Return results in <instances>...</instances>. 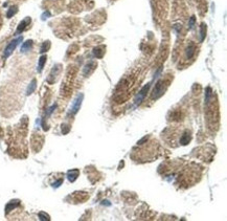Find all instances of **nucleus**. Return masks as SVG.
Returning a JSON list of instances; mask_svg holds the SVG:
<instances>
[{
	"label": "nucleus",
	"mask_w": 227,
	"mask_h": 221,
	"mask_svg": "<svg viewBox=\"0 0 227 221\" xmlns=\"http://www.w3.org/2000/svg\"><path fill=\"white\" fill-rule=\"evenodd\" d=\"M21 41H22V37H19V38H17V39H14L13 41H11V42L7 44V46L5 47V49H4V54H3L4 59H7V57H10V56L13 54V52L15 50L17 45H18Z\"/></svg>",
	"instance_id": "nucleus-2"
},
{
	"label": "nucleus",
	"mask_w": 227,
	"mask_h": 221,
	"mask_svg": "<svg viewBox=\"0 0 227 221\" xmlns=\"http://www.w3.org/2000/svg\"><path fill=\"white\" fill-rule=\"evenodd\" d=\"M195 54V47L194 46H189L186 50V58L187 59H191Z\"/></svg>",
	"instance_id": "nucleus-14"
},
{
	"label": "nucleus",
	"mask_w": 227,
	"mask_h": 221,
	"mask_svg": "<svg viewBox=\"0 0 227 221\" xmlns=\"http://www.w3.org/2000/svg\"><path fill=\"white\" fill-rule=\"evenodd\" d=\"M18 12V9H17V7H12L9 9V11H7V18H12V17L15 15V14Z\"/></svg>",
	"instance_id": "nucleus-12"
},
{
	"label": "nucleus",
	"mask_w": 227,
	"mask_h": 221,
	"mask_svg": "<svg viewBox=\"0 0 227 221\" xmlns=\"http://www.w3.org/2000/svg\"><path fill=\"white\" fill-rule=\"evenodd\" d=\"M79 170L75 169V170H69L68 172H67V178L70 182H73L75 179L78 178L79 176Z\"/></svg>",
	"instance_id": "nucleus-6"
},
{
	"label": "nucleus",
	"mask_w": 227,
	"mask_h": 221,
	"mask_svg": "<svg viewBox=\"0 0 227 221\" xmlns=\"http://www.w3.org/2000/svg\"><path fill=\"white\" fill-rule=\"evenodd\" d=\"M200 33H201V41H203V40H204V38H205V35H206V26H205V24H202L201 25V32H200Z\"/></svg>",
	"instance_id": "nucleus-15"
},
{
	"label": "nucleus",
	"mask_w": 227,
	"mask_h": 221,
	"mask_svg": "<svg viewBox=\"0 0 227 221\" xmlns=\"http://www.w3.org/2000/svg\"><path fill=\"white\" fill-rule=\"evenodd\" d=\"M83 97H84L83 94H80V95H78V98L75 99V103H73L71 106V110H70V112H71L72 114H75L79 111V109H80V107H81Z\"/></svg>",
	"instance_id": "nucleus-4"
},
{
	"label": "nucleus",
	"mask_w": 227,
	"mask_h": 221,
	"mask_svg": "<svg viewBox=\"0 0 227 221\" xmlns=\"http://www.w3.org/2000/svg\"><path fill=\"white\" fill-rule=\"evenodd\" d=\"M94 55H95L96 58H102L103 55H104V50H102L101 48H96L94 50Z\"/></svg>",
	"instance_id": "nucleus-16"
},
{
	"label": "nucleus",
	"mask_w": 227,
	"mask_h": 221,
	"mask_svg": "<svg viewBox=\"0 0 227 221\" xmlns=\"http://www.w3.org/2000/svg\"><path fill=\"white\" fill-rule=\"evenodd\" d=\"M49 15H50V14H49L48 12H46V13H44V14H43V15H42V19H43V20H45L46 18H48Z\"/></svg>",
	"instance_id": "nucleus-20"
},
{
	"label": "nucleus",
	"mask_w": 227,
	"mask_h": 221,
	"mask_svg": "<svg viewBox=\"0 0 227 221\" xmlns=\"http://www.w3.org/2000/svg\"><path fill=\"white\" fill-rule=\"evenodd\" d=\"M62 182H63V179H59V180H57V181L53 182L51 185L53 187V188H59V187L62 185Z\"/></svg>",
	"instance_id": "nucleus-18"
},
{
	"label": "nucleus",
	"mask_w": 227,
	"mask_h": 221,
	"mask_svg": "<svg viewBox=\"0 0 227 221\" xmlns=\"http://www.w3.org/2000/svg\"><path fill=\"white\" fill-rule=\"evenodd\" d=\"M49 48H50V42H49V41H45V42H43L42 46H41L40 52H41V54H43V52H46Z\"/></svg>",
	"instance_id": "nucleus-11"
},
{
	"label": "nucleus",
	"mask_w": 227,
	"mask_h": 221,
	"mask_svg": "<svg viewBox=\"0 0 227 221\" xmlns=\"http://www.w3.org/2000/svg\"><path fill=\"white\" fill-rule=\"evenodd\" d=\"M46 59H47V57H46L45 55L42 56V57L39 59V63H38V72L42 71L43 67H44V65H45V63H46Z\"/></svg>",
	"instance_id": "nucleus-10"
},
{
	"label": "nucleus",
	"mask_w": 227,
	"mask_h": 221,
	"mask_svg": "<svg viewBox=\"0 0 227 221\" xmlns=\"http://www.w3.org/2000/svg\"><path fill=\"white\" fill-rule=\"evenodd\" d=\"M32 47V40H27L26 42H24L21 46V52H29Z\"/></svg>",
	"instance_id": "nucleus-8"
},
{
	"label": "nucleus",
	"mask_w": 227,
	"mask_h": 221,
	"mask_svg": "<svg viewBox=\"0 0 227 221\" xmlns=\"http://www.w3.org/2000/svg\"><path fill=\"white\" fill-rule=\"evenodd\" d=\"M29 23H30V18L29 17H26L25 19H23L21 22L19 23V25H18V27H17L16 29V35H18V34H21L24 30V29L26 28V26L28 25Z\"/></svg>",
	"instance_id": "nucleus-5"
},
{
	"label": "nucleus",
	"mask_w": 227,
	"mask_h": 221,
	"mask_svg": "<svg viewBox=\"0 0 227 221\" xmlns=\"http://www.w3.org/2000/svg\"><path fill=\"white\" fill-rule=\"evenodd\" d=\"M94 63L93 62H90V63H89V64H87V65H86V67H85V69H84V73L85 75H89V73H90V70H93L94 69Z\"/></svg>",
	"instance_id": "nucleus-13"
},
{
	"label": "nucleus",
	"mask_w": 227,
	"mask_h": 221,
	"mask_svg": "<svg viewBox=\"0 0 227 221\" xmlns=\"http://www.w3.org/2000/svg\"><path fill=\"white\" fill-rule=\"evenodd\" d=\"M36 86H37V81H36V79H34V80L30 82V84L28 85L27 89H26V94H27V95L32 94V92L35 91V89H36Z\"/></svg>",
	"instance_id": "nucleus-9"
},
{
	"label": "nucleus",
	"mask_w": 227,
	"mask_h": 221,
	"mask_svg": "<svg viewBox=\"0 0 227 221\" xmlns=\"http://www.w3.org/2000/svg\"><path fill=\"white\" fill-rule=\"evenodd\" d=\"M39 218L41 219V220H50V218H49V216L47 214H45V213H43V212H41V213H39Z\"/></svg>",
	"instance_id": "nucleus-17"
},
{
	"label": "nucleus",
	"mask_w": 227,
	"mask_h": 221,
	"mask_svg": "<svg viewBox=\"0 0 227 221\" xmlns=\"http://www.w3.org/2000/svg\"><path fill=\"white\" fill-rule=\"evenodd\" d=\"M168 86H169V82L164 81V80H159L156 83L154 89H153L152 100H157L158 98H160L162 94L164 93V91L166 90Z\"/></svg>",
	"instance_id": "nucleus-1"
},
{
	"label": "nucleus",
	"mask_w": 227,
	"mask_h": 221,
	"mask_svg": "<svg viewBox=\"0 0 227 221\" xmlns=\"http://www.w3.org/2000/svg\"><path fill=\"white\" fill-rule=\"evenodd\" d=\"M149 88H150V84H146V85H145V86H143V89L140 90V92H138V95H137L136 101H135L136 105L140 104V103L143 101V99L146 98V92H148V90H149Z\"/></svg>",
	"instance_id": "nucleus-3"
},
{
	"label": "nucleus",
	"mask_w": 227,
	"mask_h": 221,
	"mask_svg": "<svg viewBox=\"0 0 227 221\" xmlns=\"http://www.w3.org/2000/svg\"><path fill=\"white\" fill-rule=\"evenodd\" d=\"M20 201L19 200H12L7 204V208H5V214H9V212H11L13 208H16L18 205H19Z\"/></svg>",
	"instance_id": "nucleus-7"
},
{
	"label": "nucleus",
	"mask_w": 227,
	"mask_h": 221,
	"mask_svg": "<svg viewBox=\"0 0 227 221\" xmlns=\"http://www.w3.org/2000/svg\"><path fill=\"white\" fill-rule=\"evenodd\" d=\"M195 21H196V18L194 16L191 17V20H189V23H188V25H189V28H193L195 25Z\"/></svg>",
	"instance_id": "nucleus-19"
}]
</instances>
